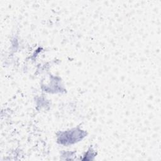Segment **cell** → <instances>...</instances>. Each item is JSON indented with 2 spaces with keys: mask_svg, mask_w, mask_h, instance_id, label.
I'll use <instances>...</instances> for the list:
<instances>
[{
  "mask_svg": "<svg viewBox=\"0 0 161 161\" xmlns=\"http://www.w3.org/2000/svg\"><path fill=\"white\" fill-rule=\"evenodd\" d=\"M82 133L83 131L75 129L69 131H66L62 133V135L60 136L58 140L61 143H73L81 140V138L84 136Z\"/></svg>",
  "mask_w": 161,
  "mask_h": 161,
  "instance_id": "obj_1",
  "label": "cell"
}]
</instances>
